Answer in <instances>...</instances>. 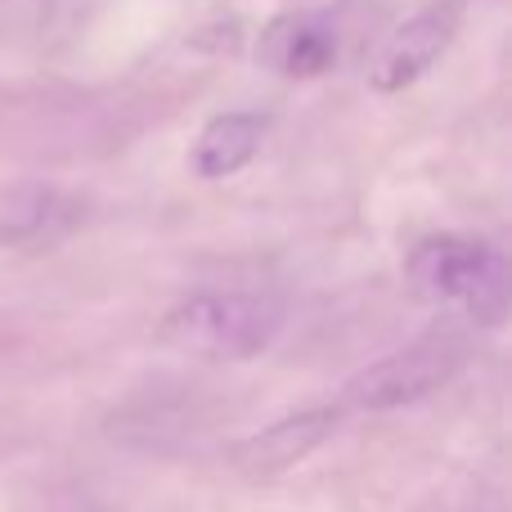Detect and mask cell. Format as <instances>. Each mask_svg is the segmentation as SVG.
<instances>
[{
    "label": "cell",
    "mask_w": 512,
    "mask_h": 512,
    "mask_svg": "<svg viewBox=\"0 0 512 512\" xmlns=\"http://www.w3.org/2000/svg\"><path fill=\"white\" fill-rule=\"evenodd\" d=\"M283 333V306L265 292H194L158 324V342L212 364L256 360Z\"/></svg>",
    "instance_id": "6da1fadb"
},
{
    "label": "cell",
    "mask_w": 512,
    "mask_h": 512,
    "mask_svg": "<svg viewBox=\"0 0 512 512\" xmlns=\"http://www.w3.org/2000/svg\"><path fill=\"white\" fill-rule=\"evenodd\" d=\"M405 274L418 297L468 310L477 324H499L508 310V261L486 239L432 234L409 252Z\"/></svg>",
    "instance_id": "7a4b0ae2"
},
{
    "label": "cell",
    "mask_w": 512,
    "mask_h": 512,
    "mask_svg": "<svg viewBox=\"0 0 512 512\" xmlns=\"http://www.w3.org/2000/svg\"><path fill=\"white\" fill-rule=\"evenodd\" d=\"M468 360V337L454 328H436L423 333L418 342H409L405 351L382 355L378 364L360 369L342 387V409H360V414H382V409H400L414 400L441 391L454 373Z\"/></svg>",
    "instance_id": "3957f363"
},
{
    "label": "cell",
    "mask_w": 512,
    "mask_h": 512,
    "mask_svg": "<svg viewBox=\"0 0 512 512\" xmlns=\"http://www.w3.org/2000/svg\"><path fill=\"white\" fill-rule=\"evenodd\" d=\"M346 418L342 405H310V409H292V414L274 418L270 427L243 436V441L230 445V468L239 472L243 481H274L288 468H297L301 459L319 450L328 436L337 432V423Z\"/></svg>",
    "instance_id": "277c9868"
},
{
    "label": "cell",
    "mask_w": 512,
    "mask_h": 512,
    "mask_svg": "<svg viewBox=\"0 0 512 512\" xmlns=\"http://www.w3.org/2000/svg\"><path fill=\"white\" fill-rule=\"evenodd\" d=\"M459 18H463V0H432V5H423L414 18H405V23L382 41V50L373 54L369 86L378 90V95H400V90H409L450 50L454 32H459Z\"/></svg>",
    "instance_id": "5b68a950"
},
{
    "label": "cell",
    "mask_w": 512,
    "mask_h": 512,
    "mask_svg": "<svg viewBox=\"0 0 512 512\" xmlns=\"http://www.w3.org/2000/svg\"><path fill=\"white\" fill-rule=\"evenodd\" d=\"M261 59L283 77H319L337 59V36L315 14H283L265 27Z\"/></svg>",
    "instance_id": "8992f818"
},
{
    "label": "cell",
    "mask_w": 512,
    "mask_h": 512,
    "mask_svg": "<svg viewBox=\"0 0 512 512\" xmlns=\"http://www.w3.org/2000/svg\"><path fill=\"white\" fill-rule=\"evenodd\" d=\"M265 140V117L261 113H221L203 126V135L194 140L189 167L203 180H225L234 171H243L256 158Z\"/></svg>",
    "instance_id": "52a82bcc"
},
{
    "label": "cell",
    "mask_w": 512,
    "mask_h": 512,
    "mask_svg": "<svg viewBox=\"0 0 512 512\" xmlns=\"http://www.w3.org/2000/svg\"><path fill=\"white\" fill-rule=\"evenodd\" d=\"M72 225V198L45 185L0 194V243H36Z\"/></svg>",
    "instance_id": "ba28073f"
}]
</instances>
